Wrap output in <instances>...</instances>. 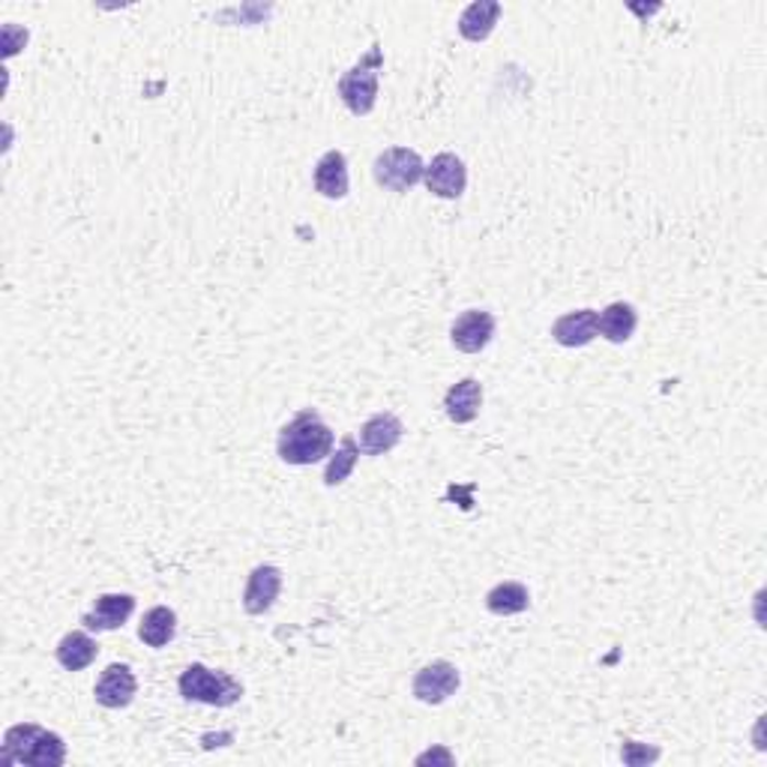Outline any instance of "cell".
Here are the masks:
<instances>
[{
	"mask_svg": "<svg viewBox=\"0 0 767 767\" xmlns=\"http://www.w3.org/2000/svg\"><path fill=\"white\" fill-rule=\"evenodd\" d=\"M276 453L285 465H315L333 453V429L321 420V414L303 408L280 429Z\"/></svg>",
	"mask_w": 767,
	"mask_h": 767,
	"instance_id": "1",
	"label": "cell"
},
{
	"mask_svg": "<svg viewBox=\"0 0 767 767\" xmlns=\"http://www.w3.org/2000/svg\"><path fill=\"white\" fill-rule=\"evenodd\" d=\"M3 765L61 767L66 761V744L57 732H48L36 723H19L3 735Z\"/></svg>",
	"mask_w": 767,
	"mask_h": 767,
	"instance_id": "2",
	"label": "cell"
},
{
	"mask_svg": "<svg viewBox=\"0 0 767 767\" xmlns=\"http://www.w3.org/2000/svg\"><path fill=\"white\" fill-rule=\"evenodd\" d=\"M177 690L186 702L210 704V708H231L243 699V683L234 675L207 669L205 662L186 666L180 681H177Z\"/></svg>",
	"mask_w": 767,
	"mask_h": 767,
	"instance_id": "3",
	"label": "cell"
},
{
	"mask_svg": "<svg viewBox=\"0 0 767 767\" xmlns=\"http://www.w3.org/2000/svg\"><path fill=\"white\" fill-rule=\"evenodd\" d=\"M381 64H384V55H381L379 43H375L336 85L339 97L346 102V109L351 114H357V118H366L369 111L375 109V102H379Z\"/></svg>",
	"mask_w": 767,
	"mask_h": 767,
	"instance_id": "4",
	"label": "cell"
},
{
	"mask_svg": "<svg viewBox=\"0 0 767 767\" xmlns=\"http://www.w3.org/2000/svg\"><path fill=\"white\" fill-rule=\"evenodd\" d=\"M423 156L412 147H390V151L379 153L372 163V177L375 184L390 189V193H408L412 186L423 180Z\"/></svg>",
	"mask_w": 767,
	"mask_h": 767,
	"instance_id": "5",
	"label": "cell"
},
{
	"mask_svg": "<svg viewBox=\"0 0 767 767\" xmlns=\"http://www.w3.org/2000/svg\"><path fill=\"white\" fill-rule=\"evenodd\" d=\"M462 683V675L450 659H432L426 662L412 681L414 699L423 704H443Z\"/></svg>",
	"mask_w": 767,
	"mask_h": 767,
	"instance_id": "6",
	"label": "cell"
},
{
	"mask_svg": "<svg viewBox=\"0 0 767 767\" xmlns=\"http://www.w3.org/2000/svg\"><path fill=\"white\" fill-rule=\"evenodd\" d=\"M423 184L438 198H462L468 186V168L456 153H438L423 172Z\"/></svg>",
	"mask_w": 767,
	"mask_h": 767,
	"instance_id": "7",
	"label": "cell"
},
{
	"mask_svg": "<svg viewBox=\"0 0 767 767\" xmlns=\"http://www.w3.org/2000/svg\"><path fill=\"white\" fill-rule=\"evenodd\" d=\"M495 336V315L486 309H468L450 327V342L462 354H480Z\"/></svg>",
	"mask_w": 767,
	"mask_h": 767,
	"instance_id": "8",
	"label": "cell"
},
{
	"mask_svg": "<svg viewBox=\"0 0 767 767\" xmlns=\"http://www.w3.org/2000/svg\"><path fill=\"white\" fill-rule=\"evenodd\" d=\"M135 692H139L135 671L127 662H111L109 669L99 675L97 687H94V699L109 711H120V708H130Z\"/></svg>",
	"mask_w": 767,
	"mask_h": 767,
	"instance_id": "9",
	"label": "cell"
},
{
	"mask_svg": "<svg viewBox=\"0 0 767 767\" xmlns=\"http://www.w3.org/2000/svg\"><path fill=\"white\" fill-rule=\"evenodd\" d=\"M282 591V570L273 563H261L255 567L246 579V591H243V609L246 615H264L271 612L273 603L280 600Z\"/></svg>",
	"mask_w": 767,
	"mask_h": 767,
	"instance_id": "10",
	"label": "cell"
},
{
	"mask_svg": "<svg viewBox=\"0 0 767 767\" xmlns=\"http://www.w3.org/2000/svg\"><path fill=\"white\" fill-rule=\"evenodd\" d=\"M402 435H405V426L396 414L381 412L375 417H369L360 429V453L363 456H384L390 453L393 447H399Z\"/></svg>",
	"mask_w": 767,
	"mask_h": 767,
	"instance_id": "11",
	"label": "cell"
},
{
	"mask_svg": "<svg viewBox=\"0 0 767 767\" xmlns=\"http://www.w3.org/2000/svg\"><path fill=\"white\" fill-rule=\"evenodd\" d=\"M135 612V596L132 594H102L97 596L94 609L81 617V624L90 633H111L120 629Z\"/></svg>",
	"mask_w": 767,
	"mask_h": 767,
	"instance_id": "12",
	"label": "cell"
},
{
	"mask_svg": "<svg viewBox=\"0 0 767 767\" xmlns=\"http://www.w3.org/2000/svg\"><path fill=\"white\" fill-rule=\"evenodd\" d=\"M315 193H321L330 201H342L351 189V180H348V160L342 151H327L318 163H315L313 172Z\"/></svg>",
	"mask_w": 767,
	"mask_h": 767,
	"instance_id": "13",
	"label": "cell"
},
{
	"mask_svg": "<svg viewBox=\"0 0 767 767\" xmlns=\"http://www.w3.org/2000/svg\"><path fill=\"white\" fill-rule=\"evenodd\" d=\"M596 309H576L551 325V339L563 348H584L596 339Z\"/></svg>",
	"mask_w": 767,
	"mask_h": 767,
	"instance_id": "14",
	"label": "cell"
},
{
	"mask_svg": "<svg viewBox=\"0 0 767 767\" xmlns=\"http://www.w3.org/2000/svg\"><path fill=\"white\" fill-rule=\"evenodd\" d=\"M480 408H483V384L476 379L456 381L453 387L443 393V412L459 426L474 423Z\"/></svg>",
	"mask_w": 767,
	"mask_h": 767,
	"instance_id": "15",
	"label": "cell"
},
{
	"mask_svg": "<svg viewBox=\"0 0 767 767\" xmlns=\"http://www.w3.org/2000/svg\"><path fill=\"white\" fill-rule=\"evenodd\" d=\"M638 327V313L633 303H609L603 313H600V318H596V333L603 336L605 342H612V346H624V342H629L633 339V333H636Z\"/></svg>",
	"mask_w": 767,
	"mask_h": 767,
	"instance_id": "16",
	"label": "cell"
},
{
	"mask_svg": "<svg viewBox=\"0 0 767 767\" xmlns=\"http://www.w3.org/2000/svg\"><path fill=\"white\" fill-rule=\"evenodd\" d=\"M501 19V3L497 0H476L459 15V33L468 43H486Z\"/></svg>",
	"mask_w": 767,
	"mask_h": 767,
	"instance_id": "17",
	"label": "cell"
},
{
	"mask_svg": "<svg viewBox=\"0 0 767 767\" xmlns=\"http://www.w3.org/2000/svg\"><path fill=\"white\" fill-rule=\"evenodd\" d=\"M177 636V615L168 605H153L139 624V638L147 648H165Z\"/></svg>",
	"mask_w": 767,
	"mask_h": 767,
	"instance_id": "18",
	"label": "cell"
},
{
	"mask_svg": "<svg viewBox=\"0 0 767 767\" xmlns=\"http://www.w3.org/2000/svg\"><path fill=\"white\" fill-rule=\"evenodd\" d=\"M99 654V645L94 642V638L87 636V633H81V629H73V633H66L64 638H61V645H57L55 657L57 662L64 666L66 671H81L87 669L94 659H97Z\"/></svg>",
	"mask_w": 767,
	"mask_h": 767,
	"instance_id": "19",
	"label": "cell"
},
{
	"mask_svg": "<svg viewBox=\"0 0 767 767\" xmlns=\"http://www.w3.org/2000/svg\"><path fill=\"white\" fill-rule=\"evenodd\" d=\"M528 605L530 594L522 582H501L486 594V609L497 617L522 615V612H528Z\"/></svg>",
	"mask_w": 767,
	"mask_h": 767,
	"instance_id": "20",
	"label": "cell"
},
{
	"mask_svg": "<svg viewBox=\"0 0 767 767\" xmlns=\"http://www.w3.org/2000/svg\"><path fill=\"white\" fill-rule=\"evenodd\" d=\"M357 459H360V443L351 438V435H346L342 438V443H339V450L336 453H330V462H327L325 468V486H339V483H346L348 476H351V471H354Z\"/></svg>",
	"mask_w": 767,
	"mask_h": 767,
	"instance_id": "21",
	"label": "cell"
},
{
	"mask_svg": "<svg viewBox=\"0 0 767 767\" xmlns=\"http://www.w3.org/2000/svg\"><path fill=\"white\" fill-rule=\"evenodd\" d=\"M621 758H624V765H648V761H657L659 758V749H654V746H642L636 744V741H627V744L621 746Z\"/></svg>",
	"mask_w": 767,
	"mask_h": 767,
	"instance_id": "22",
	"label": "cell"
},
{
	"mask_svg": "<svg viewBox=\"0 0 767 767\" xmlns=\"http://www.w3.org/2000/svg\"><path fill=\"white\" fill-rule=\"evenodd\" d=\"M22 45H28V31H24V28H15V24H7V28H3V57L19 55Z\"/></svg>",
	"mask_w": 767,
	"mask_h": 767,
	"instance_id": "23",
	"label": "cell"
},
{
	"mask_svg": "<svg viewBox=\"0 0 767 767\" xmlns=\"http://www.w3.org/2000/svg\"><path fill=\"white\" fill-rule=\"evenodd\" d=\"M426 761H443V765H453V756L447 753V749H429V753H423V756H417V765H426Z\"/></svg>",
	"mask_w": 767,
	"mask_h": 767,
	"instance_id": "24",
	"label": "cell"
}]
</instances>
